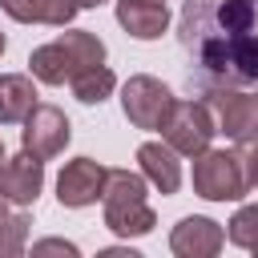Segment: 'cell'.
I'll return each instance as SVG.
<instances>
[{
	"instance_id": "cell-1",
	"label": "cell",
	"mask_w": 258,
	"mask_h": 258,
	"mask_svg": "<svg viewBox=\"0 0 258 258\" xmlns=\"http://www.w3.org/2000/svg\"><path fill=\"white\" fill-rule=\"evenodd\" d=\"M177 44L189 85H258V0H185Z\"/></svg>"
},
{
	"instance_id": "cell-2",
	"label": "cell",
	"mask_w": 258,
	"mask_h": 258,
	"mask_svg": "<svg viewBox=\"0 0 258 258\" xmlns=\"http://www.w3.org/2000/svg\"><path fill=\"white\" fill-rule=\"evenodd\" d=\"M93 64H105V44L89 28H69L56 40L32 48V56H28L32 77L44 81V85H64V81H73L77 73H85Z\"/></svg>"
},
{
	"instance_id": "cell-3",
	"label": "cell",
	"mask_w": 258,
	"mask_h": 258,
	"mask_svg": "<svg viewBox=\"0 0 258 258\" xmlns=\"http://www.w3.org/2000/svg\"><path fill=\"white\" fill-rule=\"evenodd\" d=\"M101 206H105V226L121 238H141L157 226V214L145 202V173L109 169L105 189H101Z\"/></svg>"
},
{
	"instance_id": "cell-4",
	"label": "cell",
	"mask_w": 258,
	"mask_h": 258,
	"mask_svg": "<svg viewBox=\"0 0 258 258\" xmlns=\"http://www.w3.org/2000/svg\"><path fill=\"white\" fill-rule=\"evenodd\" d=\"M194 189L206 202H238L250 189L242 153H234V149H202L194 157Z\"/></svg>"
},
{
	"instance_id": "cell-5",
	"label": "cell",
	"mask_w": 258,
	"mask_h": 258,
	"mask_svg": "<svg viewBox=\"0 0 258 258\" xmlns=\"http://www.w3.org/2000/svg\"><path fill=\"white\" fill-rule=\"evenodd\" d=\"M218 125L206 101H173V113L161 125V137L169 149H177V157H198L202 149H210Z\"/></svg>"
},
{
	"instance_id": "cell-6",
	"label": "cell",
	"mask_w": 258,
	"mask_h": 258,
	"mask_svg": "<svg viewBox=\"0 0 258 258\" xmlns=\"http://www.w3.org/2000/svg\"><path fill=\"white\" fill-rule=\"evenodd\" d=\"M206 105L210 113L218 117V133H226L234 145H254L258 141V97L242 93V89H230V85H218V89H206Z\"/></svg>"
},
{
	"instance_id": "cell-7",
	"label": "cell",
	"mask_w": 258,
	"mask_h": 258,
	"mask_svg": "<svg viewBox=\"0 0 258 258\" xmlns=\"http://www.w3.org/2000/svg\"><path fill=\"white\" fill-rule=\"evenodd\" d=\"M121 109H125L129 125H137V129H161L165 117L173 113V93L157 77H129L125 89H121Z\"/></svg>"
},
{
	"instance_id": "cell-8",
	"label": "cell",
	"mask_w": 258,
	"mask_h": 258,
	"mask_svg": "<svg viewBox=\"0 0 258 258\" xmlns=\"http://www.w3.org/2000/svg\"><path fill=\"white\" fill-rule=\"evenodd\" d=\"M69 137H73L69 117H64L56 105H40V101L32 105V113L24 117V129H20L24 153H32V157H40V161H48V157L64 153Z\"/></svg>"
},
{
	"instance_id": "cell-9",
	"label": "cell",
	"mask_w": 258,
	"mask_h": 258,
	"mask_svg": "<svg viewBox=\"0 0 258 258\" xmlns=\"http://www.w3.org/2000/svg\"><path fill=\"white\" fill-rule=\"evenodd\" d=\"M105 165L101 161H93V157H77V161H69L64 169H60V177H56V198H60V206H69V210H85V206H93L97 198H101V189H105Z\"/></svg>"
},
{
	"instance_id": "cell-10",
	"label": "cell",
	"mask_w": 258,
	"mask_h": 258,
	"mask_svg": "<svg viewBox=\"0 0 258 258\" xmlns=\"http://www.w3.org/2000/svg\"><path fill=\"white\" fill-rule=\"evenodd\" d=\"M40 185H44V161L32 157V153H16V157H4L0 165V198L8 206H32L40 198Z\"/></svg>"
},
{
	"instance_id": "cell-11",
	"label": "cell",
	"mask_w": 258,
	"mask_h": 258,
	"mask_svg": "<svg viewBox=\"0 0 258 258\" xmlns=\"http://www.w3.org/2000/svg\"><path fill=\"white\" fill-rule=\"evenodd\" d=\"M222 242H226L222 226L214 218H198V214L194 218H181L173 226V234H169V250L177 258H214L222 250Z\"/></svg>"
},
{
	"instance_id": "cell-12",
	"label": "cell",
	"mask_w": 258,
	"mask_h": 258,
	"mask_svg": "<svg viewBox=\"0 0 258 258\" xmlns=\"http://www.w3.org/2000/svg\"><path fill=\"white\" fill-rule=\"evenodd\" d=\"M117 20L129 36L157 40L169 28V8H165V0H117Z\"/></svg>"
},
{
	"instance_id": "cell-13",
	"label": "cell",
	"mask_w": 258,
	"mask_h": 258,
	"mask_svg": "<svg viewBox=\"0 0 258 258\" xmlns=\"http://www.w3.org/2000/svg\"><path fill=\"white\" fill-rule=\"evenodd\" d=\"M137 161H141L145 181H153L161 194H177V185H181V161H177V149H169L165 141H145V145L137 149Z\"/></svg>"
},
{
	"instance_id": "cell-14",
	"label": "cell",
	"mask_w": 258,
	"mask_h": 258,
	"mask_svg": "<svg viewBox=\"0 0 258 258\" xmlns=\"http://www.w3.org/2000/svg\"><path fill=\"white\" fill-rule=\"evenodd\" d=\"M0 8L20 24H52V28H64L77 16V0H0Z\"/></svg>"
},
{
	"instance_id": "cell-15",
	"label": "cell",
	"mask_w": 258,
	"mask_h": 258,
	"mask_svg": "<svg viewBox=\"0 0 258 258\" xmlns=\"http://www.w3.org/2000/svg\"><path fill=\"white\" fill-rule=\"evenodd\" d=\"M36 85L24 73H0V125H16L32 113Z\"/></svg>"
},
{
	"instance_id": "cell-16",
	"label": "cell",
	"mask_w": 258,
	"mask_h": 258,
	"mask_svg": "<svg viewBox=\"0 0 258 258\" xmlns=\"http://www.w3.org/2000/svg\"><path fill=\"white\" fill-rule=\"evenodd\" d=\"M73 97L81 101V105H101L113 89H117V77L105 69V64H93V69H85V73H77L73 81Z\"/></svg>"
},
{
	"instance_id": "cell-17",
	"label": "cell",
	"mask_w": 258,
	"mask_h": 258,
	"mask_svg": "<svg viewBox=\"0 0 258 258\" xmlns=\"http://www.w3.org/2000/svg\"><path fill=\"white\" fill-rule=\"evenodd\" d=\"M24 238H28V214H24V206H20L16 214H8V218L0 222V258L20 254V250H24Z\"/></svg>"
},
{
	"instance_id": "cell-18",
	"label": "cell",
	"mask_w": 258,
	"mask_h": 258,
	"mask_svg": "<svg viewBox=\"0 0 258 258\" xmlns=\"http://www.w3.org/2000/svg\"><path fill=\"white\" fill-rule=\"evenodd\" d=\"M230 242L234 246H242V250H250L254 242H258V206H242L234 218H230Z\"/></svg>"
},
{
	"instance_id": "cell-19",
	"label": "cell",
	"mask_w": 258,
	"mask_h": 258,
	"mask_svg": "<svg viewBox=\"0 0 258 258\" xmlns=\"http://www.w3.org/2000/svg\"><path fill=\"white\" fill-rule=\"evenodd\" d=\"M32 254H69V258H73L77 246H73V242H60V238H44V242L32 246Z\"/></svg>"
},
{
	"instance_id": "cell-20",
	"label": "cell",
	"mask_w": 258,
	"mask_h": 258,
	"mask_svg": "<svg viewBox=\"0 0 258 258\" xmlns=\"http://www.w3.org/2000/svg\"><path fill=\"white\" fill-rule=\"evenodd\" d=\"M242 161H246V181H250V185L258 189V141L250 145V153H246Z\"/></svg>"
},
{
	"instance_id": "cell-21",
	"label": "cell",
	"mask_w": 258,
	"mask_h": 258,
	"mask_svg": "<svg viewBox=\"0 0 258 258\" xmlns=\"http://www.w3.org/2000/svg\"><path fill=\"white\" fill-rule=\"evenodd\" d=\"M101 258H137L133 250H101Z\"/></svg>"
},
{
	"instance_id": "cell-22",
	"label": "cell",
	"mask_w": 258,
	"mask_h": 258,
	"mask_svg": "<svg viewBox=\"0 0 258 258\" xmlns=\"http://www.w3.org/2000/svg\"><path fill=\"white\" fill-rule=\"evenodd\" d=\"M97 4H105V0H77V8H97Z\"/></svg>"
},
{
	"instance_id": "cell-23",
	"label": "cell",
	"mask_w": 258,
	"mask_h": 258,
	"mask_svg": "<svg viewBox=\"0 0 258 258\" xmlns=\"http://www.w3.org/2000/svg\"><path fill=\"white\" fill-rule=\"evenodd\" d=\"M4 218H8V202L0 198V222H4Z\"/></svg>"
},
{
	"instance_id": "cell-24",
	"label": "cell",
	"mask_w": 258,
	"mask_h": 258,
	"mask_svg": "<svg viewBox=\"0 0 258 258\" xmlns=\"http://www.w3.org/2000/svg\"><path fill=\"white\" fill-rule=\"evenodd\" d=\"M0 52H4V32H0Z\"/></svg>"
},
{
	"instance_id": "cell-25",
	"label": "cell",
	"mask_w": 258,
	"mask_h": 258,
	"mask_svg": "<svg viewBox=\"0 0 258 258\" xmlns=\"http://www.w3.org/2000/svg\"><path fill=\"white\" fill-rule=\"evenodd\" d=\"M0 165H4V145H0Z\"/></svg>"
},
{
	"instance_id": "cell-26",
	"label": "cell",
	"mask_w": 258,
	"mask_h": 258,
	"mask_svg": "<svg viewBox=\"0 0 258 258\" xmlns=\"http://www.w3.org/2000/svg\"><path fill=\"white\" fill-rule=\"evenodd\" d=\"M250 250H254V254H258V242H254V246H250Z\"/></svg>"
}]
</instances>
